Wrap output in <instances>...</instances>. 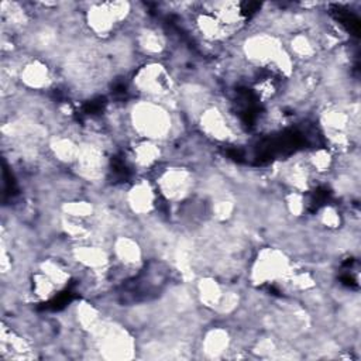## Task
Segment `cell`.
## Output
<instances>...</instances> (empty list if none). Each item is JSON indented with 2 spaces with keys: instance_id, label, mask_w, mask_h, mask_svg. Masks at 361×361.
<instances>
[{
  "instance_id": "obj_1",
  "label": "cell",
  "mask_w": 361,
  "mask_h": 361,
  "mask_svg": "<svg viewBox=\"0 0 361 361\" xmlns=\"http://www.w3.org/2000/svg\"><path fill=\"white\" fill-rule=\"evenodd\" d=\"M130 118L134 131L144 140H164L172 128L169 111L157 100H141L135 103L130 111Z\"/></svg>"
},
{
  "instance_id": "obj_2",
  "label": "cell",
  "mask_w": 361,
  "mask_h": 361,
  "mask_svg": "<svg viewBox=\"0 0 361 361\" xmlns=\"http://www.w3.org/2000/svg\"><path fill=\"white\" fill-rule=\"evenodd\" d=\"M289 259L276 248H264L259 251L254 265L251 278L255 283H269L285 279L290 275Z\"/></svg>"
},
{
  "instance_id": "obj_3",
  "label": "cell",
  "mask_w": 361,
  "mask_h": 361,
  "mask_svg": "<svg viewBox=\"0 0 361 361\" xmlns=\"http://www.w3.org/2000/svg\"><path fill=\"white\" fill-rule=\"evenodd\" d=\"M243 49L250 62L261 66H274L279 56L285 52L281 39L268 32H258L248 37Z\"/></svg>"
},
{
  "instance_id": "obj_4",
  "label": "cell",
  "mask_w": 361,
  "mask_h": 361,
  "mask_svg": "<svg viewBox=\"0 0 361 361\" xmlns=\"http://www.w3.org/2000/svg\"><path fill=\"white\" fill-rule=\"evenodd\" d=\"M134 86L145 96L158 99L169 94L171 78L166 69L159 63H148L140 68L134 76Z\"/></svg>"
},
{
  "instance_id": "obj_5",
  "label": "cell",
  "mask_w": 361,
  "mask_h": 361,
  "mask_svg": "<svg viewBox=\"0 0 361 361\" xmlns=\"http://www.w3.org/2000/svg\"><path fill=\"white\" fill-rule=\"evenodd\" d=\"M158 189L168 200L183 199L192 188V175L183 168H171L158 178Z\"/></svg>"
},
{
  "instance_id": "obj_6",
  "label": "cell",
  "mask_w": 361,
  "mask_h": 361,
  "mask_svg": "<svg viewBox=\"0 0 361 361\" xmlns=\"http://www.w3.org/2000/svg\"><path fill=\"white\" fill-rule=\"evenodd\" d=\"M199 123H200L202 131L207 137H210L216 141H227L233 135L231 126L226 120V116L223 114V111L220 109H217L214 106L207 107L202 111Z\"/></svg>"
},
{
  "instance_id": "obj_7",
  "label": "cell",
  "mask_w": 361,
  "mask_h": 361,
  "mask_svg": "<svg viewBox=\"0 0 361 361\" xmlns=\"http://www.w3.org/2000/svg\"><path fill=\"white\" fill-rule=\"evenodd\" d=\"M86 23L89 30L99 37H107L117 25L106 3L90 4L86 10Z\"/></svg>"
},
{
  "instance_id": "obj_8",
  "label": "cell",
  "mask_w": 361,
  "mask_h": 361,
  "mask_svg": "<svg viewBox=\"0 0 361 361\" xmlns=\"http://www.w3.org/2000/svg\"><path fill=\"white\" fill-rule=\"evenodd\" d=\"M127 202L134 213L147 214L154 209L155 192L147 180L137 182L128 190Z\"/></svg>"
},
{
  "instance_id": "obj_9",
  "label": "cell",
  "mask_w": 361,
  "mask_h": 361,
  "mask_svg": "<svg viewBox=\"0 0 361 361\" xmlns=\"http://www.w3.org/2000/svg\"><path fill=\"white\" fill-rule=\"evenodd\" d=\"M73 257L78 262L93 271L103 269L109 264L107 252L99 245H79L73 250Z\"/></svg>"
},
{
  "instance_id": "obj_10",
  "label": "cell",
  "mask_w": 361,
  "mask_h": 361,
  "mask_svg": "<svg viewBox=\"0 0 361 361\" xmlns=\"http://www.w3.org/2000/svg\"><path fill=\"white\" fill-rule=\"evenodd\" d=\"M114 255L124 267H134L141 261V248L138 243L130 237H120L114 243Z\"/></svg>"
},
{
  "instance_id": "obj_11",
  "label": "cell",
  "mask_w": 361,
  "mask_h": 361,
  "mask_svg": "<svg viewBox=\"0 0 361 361\" xmlns=\"http://www.w3.org/2000/svg\"><path fill=\"white\" fill-rule=\"evenodd\" d=\"M21 80L32 89H42L49 82V69L39 61H32L21 71Z\"/></svg>"
},
{
  "instance_id": "obj_12",
  "label": "cell",
  "mask_w": 361,
  "mask_h": 361,
  "mask_svg": "<svg viewBox=\"0 0 361 361\" xmlns=\"http://www.w3.org/2000/svg\"><path fill=\"white\" fill-rule=\"evenodd\" d=\"M159 157H161V148L157 144V141L144 140L138 142L137 147H134L133 149L134 162L142 168L152 166L159 159Z\"/></svg>"
},
{
  "instance_id": "obj_13",
  "label": "cell",
  "mask_w": 361,
  "mask_h": 361,
  "mask_svg": "<svg viewBox=\"0 0 361 361\" xmlns=\"http://www.w3.org/2000/svg\"><path fill=\"white\" fill-rule=\"evenodd\" d=\"M137 42H138V47L148 55L161 54V51L165 47L164 37L152 28H144L140 32V35L137 38Z\"/></svg>"
},
{
  "instance_id": "obj_14",
  "label": "cell",
  "mask_w": 361,
  "mask_h": 361,
  "mask_svg": "<svg viewBox=\"0 0 361 361\" xmlns=\"http://www.w3.org/2000/svg\"><path fill=\"white\" fill-rule=\"evenodd\" d=\"M51 149L54 155L62 162H76L79 145L75 144L68 137H58L51 142Z\"/></svg>"
},
{
  "instance_id": "obj_15",
  "label": "cell",
  "mask_w": 361,
  "mask_h": 361,
  "mask_svg": "<svg viewBox=\"0 0 361 361\" xmlns=\"http://www.w3.org/2000/svg\"><path fill=\"white\" fill-rule=\"evenodd\" d=\"M223 293L224 292L221 290L220 285L212 278H204L199 283L200 300L209 307H217L223 298Z\"/></svg>"
},
{
  "instance_id": "obj_16",
  "label": "cell",
  "mask_w": 361,
  "mask_h": 361,
  "mask_svg": "<svg viewBox=\"0 0 361 361\" xmlns=\"http://www.w3.org/2000/svg\"><path fill=\"white\" fill-rule=\"evenodd\" d=\"M204 351L209 355H219L221 354L227 345H228V334L227 331L221 330V329H214L212 331H209L204 337Z\"/></svg>"
},
{
  "instance_id": "obj_17",
  "label": "cell",
  "mask_w": 361,
  "mask_h": 361,
  "mask_svg": "<svg viewBox=\"0 0 361 361\" xmlns=\"http://www.w3.org/2000/svg\"><path fill=\"white\" fill-rule=\"evenodd\" d=\"M314 47H313V42L312 39L299 32V34H295L290 39V56L295 55V58L298 59H310L313 55H314Z\"/></svg>"
},
{
  "instance_id": "obj_18",
  "label": "cell",
  "mask_w": 361,
  "mask_h": 361,
  "mask_svg": "<svg viewBox=\"0 0 361 361\" xmlns=\"http://www.w3.org/2000/svg\"><path fill=\"white\" fill-rule=\"evenodd\" d=\"M309 161H310L312 168H314V171H317V172H326V171H329V169L331 168L333 157H331L330 151L320 148V149L313 151V154L310 155Z\"/></svg>"
},
{
  "instance_id": "obj_19",
  "label": "cell",
  "mask_w": 361,
  "mask_h": 361,
  "mask_svg": "<svg viewBox=\"0 0 361 361\" xmlns=\"http://www.w3.org/2000/svg\"><path fill=\"white\" fill-rule=\"evenodd\" d=\"M320 223L329 228H337L341 223V216L338 213V210L333 206H324L320 212Z\"/></svg>"
},
{
  "instance_id": "obj_20",
  "label": "cell",
  "mask_w": 361,
  "mask_h": 361,
  "mask_svg": "<svg viewBox=\"0 0 361 361\" xmlns=\"http://www.w3.org/2000/svg\"><path fill=\"white\" fill-rule=\"evenodd\" d=\"M286 206L288 210L293 214V216H300L303 213V210L306 209V203L303 200L302 192H295L292 190L288 197H286Z\"/></svg>"
}]
</instances>
